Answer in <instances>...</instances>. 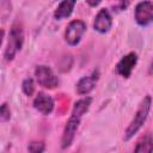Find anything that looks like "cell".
I'll return each mask as SVG.
<instances>
[{
    "label": "cell",
    "instance_id": "cell-13",
    "mask_svg": "<svg viewBox=\"0 0 153 153\" xmlns=\"http://www.w3.org/2000/svg\"><path fill=\"white\" fill-rule=\"evenodd\" d=\"M22 91L24 92L25 96L30 97L35 92V81L32 78H26L23 80V84H22Z\"/></svg>",
    "mask_w": 153,
    "mask_h": 153
},
{
    "label": "cell",
    "instance_id": "cell-17",
    "mask_svg": "<svg viewBox=\"0 0 153 153\" xmlns=\"http://www.w3.org/2000/svg\"><path fill=\"white\" fill-rule=\"evenodd\" d=\"M133 0H115L114 2V11L116 12H122V11H126L129 5L131 4Z\"/></svg>",
    "mask_w": 153,
    "mask_h": 153
},
{
    "label": "cell",
    "instance_id": "cell-3",
    "mask_svg": "<svg viewBox=\"0 0 153 153\" xmlns=\"http://www.w3.org/2000/svg\"><path fill=\"white\" fill-rule=\"evenodd\" d=\"M81 118H82V115L72 110V115L68 118V121L63 128V133H62V137H61V148L62 149L71 147V145L73 143V141L75 139V134L79 129Z\"/></svg>",
    "mask_w": 153,
    "mask_h": 153
},
{
    "label": "cell",
    "instance_id": "cell-7",
    "mask_svg": "<svg viewBox=\"0 0 153 153\" xmlns=\"http://www.w3.org/2000/svg\"><path fill=\"white\" fill-rule=\"evenodd\" d=\"M137 63V54L134 51L124 55L116 65V73L123 78H129L131 75L133 69Z\"/></svg>",
    "mask_w": 153,
    "mask_h": 153
},
{
    "label": "cell",
    "instance_id": "cell-1",
    "mask_svg": "<svg viewBox=\"0 0 153 153\" xmlns=\"http://www.w3.org/2000/svg\"><path fill=\"white\" fill-rule=\"evenodd\" d=\"M151 106H152V98H151V96H146L139 104V108L136 109V111L134 114V117L131 118L130 123L128 124L127 129L124 130V135H123L124 141H129L142 128V126L145 124V122L148 118Z\"/></svg>",
    "mask_w": 153,
    "mask_h": 153
},
{
    "label": "cell",
    "instance_id": "cell-16",
    "mask_svg": "<svg viewBox=\"0 0 153 153\" xmlns=\"http://www.w3.org/2000/svg\"><path fill=\"white\" fill-rule=\"evenodd\" d=\"M11 120V110L7 103H2L1 109H0V121L1 123H5Z\"/></svg>",
    "mask_w": 153,
    "mask_h": 153
},
{
    "label": "cell",
    "instance_id": "cell-5",
    "mask_svg": "<svg viewBox=\"0 0 153 153\" xmlns=\"http://www.w3.org/2000/svg\"><path fill=\"white\" fill-rule=\"evenodd\" d=\"M85 32H86V24L82 20H80V19L72 20L66 27L65 41L67 42L68 45L75 47L80 43Z\"/></svg>",
    "mask_w": 153,
    "mask_h": 153
},
{
    "label": "cell",
    "instance_id": "cell-4",
    "mask_svg": "<svg viewBox=\"0 0 153 153\" xmlns=\"http://www.w3.org/2000/svg\"><path fill=\"white\" fill-rule=\"evenodd\" d=\"M35 79L37 84L44 88L53 90L59 85V78L54 71L45 65H38L35 68Z\"/></svg>",
    "mask_w": 153,
    "mask_h": 153
},
{
    "label": "cell",
    "instance_id": "cell-19",
    "mask_svg": "<svg viewBox=\"0 0 153 153\" xmlns=\"http://www.w3.org/2000/svg\"><path fill=\"white\" fill-rule=\"evenodd\" d=\"M148 74L149 75H153V60H152V62L148 66Z\"/></svg>",
    "mask_w": 153,
    "mask_h": 153
},
{
    "label": "cell",
    "instance_id": "cell-11",
    "mask_svg": "<svg viewBox=\"0 0 153 153\" xmlns=\"http://www.w3.org/2000/svg\"><path fill=\"white\" fill-rule=\"evenodd\" d=\"M75 5H76V0H62L57 5V7L54 12V18L56 20L68 18L73 13V10H74Z\"/></svg>",
    "mask_w": 153,
    "mask_h": 153
},
{
    "label": "cell",
    "instance_id": "cell-14",
    "mask_svg": "<svg viewBox=\"0 0 153 153\" xmlns=\"http://www.w3.org/2000/svg\"><path fill=\"white\" fill-rule=\"evenodd\" d=\"M11 11H12L11 0H0V12L2 20H6V18L11 14Z\"/></svg>",
    "mask_w": 153,
    "mask_h": 153
},
{
    "label": "cell",
    "instance_id": "cell-8",
    "mask_svg": "<svg viewBox=\"0 0 153 153\" xmlns=\"http://www.w3.org/2000/svg\"><path fill=\"white\" fill-rule=\"evenodd\" d=\"M99 75H100L99 74V71L98 69H94L91 74L80 78L79 81L75 85L76 93L80 94V96H86L91 91H93V88L96 87V85H97V82L99 80Z\"/></svg>",
    "mask_w": 153,
    "mask_h": 153
},
{
    "label": "cell",
    "instance_id": "cell-15",
    "mask_svg": "<svg viewBox=\"0 0 153 153\" xmlns=\"http://www.w3.org/2000/svg\"><path fill=\"white\" fill-rule=\"evenodd\" d=\"M27 151L31 153H42L45 151V145L43 141H31L27 145Z\"/></svg>",
    "mask_w": 153,
    "mask_h": 153
},
{
    "label": "cell",
    "instance_id": "cell-12",
    "mask_svg": "<svg viewBox=\"0 0 153 153\" xmlns=\"http://www.w3.org/2000/svg\"><path fill=\"white\" fill-rule=\"evenodd\" d=\"M134 151L137 153H142V152H153V136L151 134H146L145 136H142L137 142L136 146L134 147Z\"/></svg>",
    "mask_w": 153,
    "mask_h": 153
},
{
    "label": "cell",
    "instance_id": "cell-10",
    "mask_svg": "<svg viewBox=\"0 0 153 153\" xmlns=\"http://www.w3.org/2000/svg\"><path fill=\"white\" fill-rule=\"evenodd\" d=\"M32 104H33V108H35L39 114H42V115H44V116L50 115V114L53 112V110H54V106H55L54 99H53L49 94L43 93V92H39V93L35 97Z\"/></svg>",
    "mask_w": 153,
    "mask_h": 153
},
{
    "label": "cell",
    "instance_id": "cell-2",
    "mask_svg": "<svg viewBox=\"0 0 153 153\" xmlns=\"http://www.w3.org/2000/svg\"><path fill=\"white\" fill-rule=\"evenodd\" d=\"M24 44V31L23 26L18 23L13 24L10 32H8V39L7 44L4 51V59L6 62H11L18 51H20L22 47Z\"/></svg>",
    "mask_w": 153,
    "mask_h": 153
},
{
    "label": "cell",
    "instance_id": "cell-6",
    "mask_svg": "<svg viewBox=\"0 0 153 153\" xmlns=\"http://www.w3.org/2000/svg\"><path fill=\"white\" fill-rule=\"evenodd\" d=\"M134 19L137 25L145 27L153 23V2L149 0L140 1L134 10Z\"/></svg>",
    "mask_w": 153,
    "mask_h": 153
},
{
    "label": "cell",
    "instance_id": "cell-18",
    "mask_svg": "<svg viewBox=\"0 0 153 153\" xmlns=\"http://www.w3.org/2000/svg\"><path fill=\"white\" fill-rule=\"evenodd\" d=\"M86 2L88 4V6L96 7V6H98V5L102 2V0H86Z\"/></svg>",
    "mask_w": 153,
    "mask_h": 153
},
{
    "label": "cell",
    "instance_id": "cell-9",
    "mask_svg": "<svg viewBox=\"0 0 153 153\" xmlns=\"http://www.w3.org/2000/svg\"><path fill=\"white\" fill-rule=\"evenodd\" d=\"M112 26V17L108 8H102L98 11V13L94 17L93 22V29L98 33H106Z\"/></svg>",
    "mask_w": 153,
    "mask_h": 153
}]
</instances>
